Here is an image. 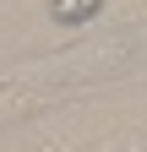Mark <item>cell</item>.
<instances>
[{
  "instance_id": "6da1fadb",
  "label": "cell",
  "mask_w": 147,
  "mask_h": 152,
  "mask_svg": "<svg viewBox=\"0 0 147 152\" xmlns=\"http://www.w3.org/2000/svg\"><path fill=\"white\" fill-rule=\"evenodd\" d=\"M104 0H49V16L54 22H65V27H76V22H93Z\"/></svg>"
}]
</instances>
